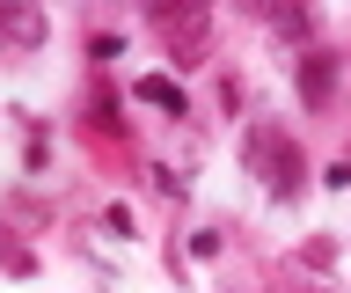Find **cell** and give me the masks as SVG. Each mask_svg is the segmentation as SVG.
<instances>
[{
	"label": "cell",
	"mask_w": 351,
	"mask_h": 293,
	"mask_svg": "<svg viewBox=\"0 0 351 293\" xmlns=\"http://www.w3.org/2000/svg\"><path fill=\"white\" fill-rule=\"evenodd\" d=\"M154 30H161V51L176 59V73H191L213 59V0H161L154 8Z\"/></svg>",
	"instance_id": "6da1fadb"
},
{
	"label": "cell",
	"mask_w": 351,
	"mask_h": 293,
	"mask_svg": "<svg viewBox=\"0 0 351 293\" xmlns=\"http://www.w3.org/2000/svg\"><path fill=\"white\" fill-rule=\"evenodd\" d=\"M44 37H51L44 0H0V51H44Z\"/></svg>",
	"instance_id": "7a4b0ae2"
},
{
	"label": "cell",
	"mask_w": 351,
	"mask_h": 293,
	"mask_svg": "<svg viewBox=\"0 0 351 293\" xmlns=\"http://www.w3.org/2000/svg\"><path fill=\"white\" fill-rule=\"evenodd\" d=\"M337 67H344V59L322 51V45L293 59V81H300V103H307V110H329V103H337Z\"/></svg>",
	"instance_id": "3957f363"
},
{
	"label": "cell",
	"mask_w": 351,
	"mask_h": 293,
	"mask_svg": "<svg viewBox=\"0 0 351 293\" xmlns=\"http://www.w3.org/2000/svg\"><path fill=\"white\" fill-rule=\"evenodd\" d=\"M293 154V132H285V125H249V139H241V169H249V176H278V161Z\"/></svg>",
	"instance_id": "277c9868"
},
{
	"label": "cell",
	"mask_w": 351,
	"mask_h": 293,
	"mask_svg": "<svg viewBox=\"0 0 351 293\" xmlns=\"http://www.w3.org/2000/svg\"><path fill=\"white\" fill-rule=\"evenodd\" d=\"M263 30H271L285 51H315V8H307V0H285V8H278Z\"/></svg>",
	"instance_id": "5b68a950"
},
{
	"label": "cell",
	"mask_w": 351,
	"mask_h": 293,
	"mask_svg": "<svg viewBox=\"0 0 351 293\" xmlns=\"http://www.w3.org/2000/svg\"><path fill=\"white\" fill-rule=\"evenodd\" d=\"M132 95H139V103H154V110H169V117H191V103H183V89H176L169 73H139V81H132Z\"/></svg>",
	"instance_id": "8992f818"
},
{
	"label": "cell",
	"mask_w": 351,
	"mask_h": 293,
	"mask_svg": "<svg viewBox=\"0 0 351 293\" xmlns=\"http://www.w3.org/2000/svg\"><path fill=\"white\" fill-rule=\"evenodd\" d=\"M263 191H271V198H278V205H293V198H300V191H307V154H300V147H293V154L278 161V176L263 183Z\"/></svg>",
	"instance_id": "52a82bcc"
},
{
	"label": "cell",
	"mask_w": 351,
	"mask_h": 293,
	"mask_svg": "<svg viewBox=\"0 0 351 293\" xmlns=\"http://www.w3.org/2000/svg\"><path fill=\"white\" fill-rule=\"evenodd\" d=\"M0 271H15V279H29V271H37V257H29V249H22L8 227H0Z\"/></svg>",
	"instance_id": "ba28073f"
},
{
	"label": "cell",
	"mask_w": 351,
	"mask_h": 293,
	"mask_svg": "<svg viewBox=\"0 0 351 293\" xmlns=\"http://www.w3.org/2000/svg\"><path fill=\"white\" fill-rule=\"evenodd\" d=\"M88 117H95V132H117V139H125V117H117V103H110V95H95V103H88Z\"/></svg>",
	"instance_id": "9c48e42d"
},
{
	"label": "cell",
	"mask_w": 351,
	"mask_h": 293,
	"mask_svg": "<svg viewBox=\"0 0 351 293\" xmlns=\"http://www.w3.org/2000/svg\"><path fill=\"white\" fill-rule=\"evenodd\" d=\"M183 249H191V257H219V249H227V235H219V227H197Z\"/></svg>",
	"instance_id": "30bf717a"
},
{
	"label": "cell",
	"mask_w": 351,
	"mask_h": 293,
	"mask_svg": "<svg viewBox=\"0 0 351 293\" xmlns=\"http://www.w3.org/2000/svg\"><path fill=\"white\" fill-rule=\"evenodd\" d=\"M329 257H337V242H329V235H315V242H307V249H300V264H315V271H322V264H329Z\"/></svg>",
	"instance_id": "8fae6325"
},
{
	"label": "cell",
	"mask_w": 351,
	"mask_h": 293,
	"mask_svg": "<svg viewBox=\"0 0 351 293\" xmlns=\"http://www.w3.org/2000/svg\"><path fill=\"white\" fill-rule=\"evenodd\" d=\"M322 183H329V191H351V154H337V161H329V169H322Z\"/></svg>",
	"instance_id": "7c38bea8"
},
{
	"label": "cell",
	"mask_w": 351,
	"mask_h": 293,
	"mask_svg": "<svg viewBox=\"0 0 351 293\" xmlns=\"http://www.w3.org/2000/svg\"><path fill=\"white\" fill-rule=\"evenodd\" d=\"M234 8H241V15H249V23H271V15H278L285 0H234Z\"/></svg>",
	"instance_id": "4fadbf2b"
},
{
	"label": "cell",
	"mask_w": 351,
	"mask_h": 293,
	"mask_svg": "<svg viewBox=\"0 0 351 293\" xmlns=\"http://www.w3.org/2000/svg\"><path fill=\"white\" fill-rule=\"evenodd\" d=\"M154 176V191H161V198H183V176H176V169H147Z\"/></svg>",
	"instance_id": "5bb4252c"
},
{
	"label": "cell",
	"mask_w": 351,
	"mask_h": 293,
	"mask_svg": "<svg viewBox=\"0 0 351 293\" xmlns=\"http://www.w3.org/2000/svg\"><path fill=\"white\" fill-rule=\"evenodd\" d=\"M103 227L117 235V242H125V235H132V213H125V205H103Z\"/></svg>",
	"instance_id": "9a60e30c"
}]
</instances>
